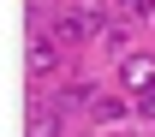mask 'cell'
I'll list each match as a JSON object with an SVG mask.
<instances>
[{
    "label": "cell",
    "instance_id": "8",
    "mask_svg": "<svg viewBox=\"0 0 155 137\" xmlns=\"http://www.w3.org/2000/svg\"><path fill=\"white\" fill-rule=\"evenodd\" d=\"M125 30H131V24H107V30H101V42H107L114 54H125Z\"/></svg>",
    "mask_w": 155,
    "mask_h": 137
},
{
    "label": "cell",
    "instance_id": "7",
    "mask_svg": "<svg viewBox=\"0 0 155 137\" xmlns=\"http://www.w3.org/2000/svg\"><path fill=\"white\" fill-rule=\"evenodd\" d=\"M119 6H125V18H137V24L155 18V0H119Z\"/></svg>",
    "mask_w": 155,
    "mask_h": 137
},
{
    "label": "cell",
    "instance_id": "4",
    "mask_svg": "<svg viewBox=\"0 0 155 137\" xmlns=\"http://www.w3.org/2000/svg\"><path fill=\"white\" fill-rule=\"evenodd\" d=\"M54 107H60V113H72V107H96V83H90V78L60 83V90H54Z\"/></svg>",
    "mask_w": 155,
    "mask_h": 137
},
{
    "label": "cell",
    "instance_id": "3",
    "mask_svg": "<svg viewBox=\"0 0 155 137\" xmlns=\"http://www.w3.org/2000/svg\"><path fill=\"white\" fill-rule=\"evenodd\" d=\"M54 72H60V42L30 36V78H54Z\"/></svg>",
    "mask_w": 155,
    "mask_h": 137
},
{
    "label": "cell",
    "instance_id": "6",
    "mask_svg": "<svg viewBox=\"0 0 155 137\" xmlns=\"http://www.w3.org/2000/svg\"><path fill=\"white\" fill-rule=\"evenodd\" d=\"M96 119L107 125V131H119V125L131 119V107H125V101H96Z\"/></svg>",
    "mask_w": 155,
    "mask_h": 137
},
{
    "label": "cell",
    "instance_id": "1",
    "mask_svg": "<svg viewBox=\"0 0 155 137\" xmlns=\"http://www.w3.org/2000/svg\"><path fill=\"white\" fill-rule=\"evenodd\" d=\"M48 36H54L60 48H84V42H96V36H101V12L72 6V12H60V18L48 24Z\"/></svg>",
    "mask_w": 155,
    "mask_h": 137
},
{
    "label": "cell",
    "instance_id": "2",
    "mask_svg": "<svg viewBox=\"0 0 155 137\" xmlns=\"http://www.w3.org/2000/svg\"><path fill=\"white\" fill-rule=\"evenodd\" d=\"M119 83H125V96H155V54H125L119 60Z\"/></svg>",
    "mask_w": 155,
    "mask_h": 137
},
{
    "label": "cell",
    "instance_id": "9",
    "mask_svg": "<svg viewBox=\"0 0 155 137\" xmlns=\"http://www.w3.org/2000/svg\"><path fill=\"white\" fill-rule=\"evenodd\" d=\"M107 137H119V131H107Z\"/></svg>",
    "mask_w": 155,
    "mask_h": 137
},
{
    "label": "cell",
    "instance_id": "5",
    "mask_svg": "<svg viewBox=\"0 0 155 137\" xmlns=\"http://www.w3.org/2000/svg\"><path fill=\"white\" fill-rule=\"evenodd\" d=\"M30 137H60V107H54V101L30 113Z\"/></svg>",
    "mask_w": 155,
    "mask_h": 137
}]
</instances>
